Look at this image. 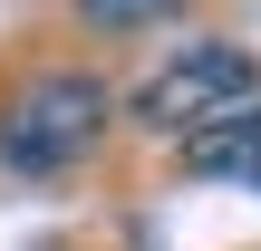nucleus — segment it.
<instances>
[{"mask_svg": "<svg viewBox=\"0 0 261 251\" xmlns=\"http://www.w3.org/2000/svg\"><path fill=\"white\" fill-rule=\"evenodd\" d=\"M116 135V87L97 68H19L0 87V164L48 184V174H77L97 145Z\"/></svg>", "mask_w": 261, "mask_h": 251, "instance_id": "obj_1", "label": "nucleus"}, {"mask_svg": "<svg viewBox=\"0 0 261 251\" xmlns=\"http://www.w3.org/2000/svg\"><path fill=\"white\" fill-rule=\"evenodd\" d=\"M252 193H261V164H252Z\"/></svg>", "mask_w": 261, "mask_h": 251, "instance_id": "obj_5", "label": "nucleus"}, {"mask_svg": "<svg viewBox=\"0 0 261 251\" xmlns=\"http://www.w3.org/2000/svg\"><path fill=\"white\" fill-rule=\"evenodd\" d=\"M174 164H184V174H203V184H252V164H261V106L223 116V126H203V135H184V145H174Z\"/></svg>", "mask_w": 261, "mask_h": 251, "instance_id": "obj_3", "label": "nucleus"}, {"mask_svg": "<svg viewBox=\"0 0 261 251\" xmlns=\"http://www.w3.org/2000/svg\"><path fill=\"white\" fill-rule=\"evenodd\" d=\"M184 0H77V19L87 29H107V39H126V29H155V19H174Z\"/></svg>", "mask_w": 261, "mask_h": 251, "instance_id": "obj_4", "label": "nucleus"}, {"mask_svg": "<svg viewBox=\"0 0 261 251\" xmlns=\"http://www.w3.org/2000/svg\"><path fill=\"white\" fill-rule=\"evenodd\" d=\"M242 106H261V48H242V39H174L126 87V126L165 135V145H184V135L242 116Z\"/></svg>", "mask_w": 261, "mask_h": 251, "instance_id": "obj_2", "label": "nucleus"}]
</instances>
